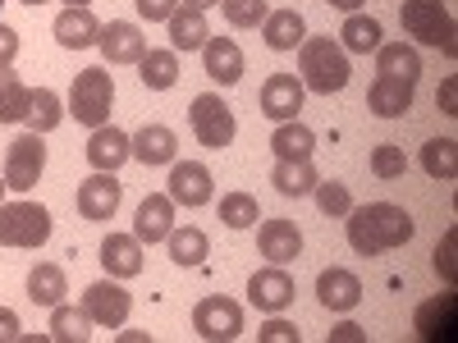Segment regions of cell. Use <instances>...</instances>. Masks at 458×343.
<instances>
[{"instance_id": "ab89813d", "label": "cell", "mask_w": 458, "mask_h": 343, "mask_svg": "<svg viewBox=\"0 0 458 343\" xmlns=\"http://www.w3.org/2000/svg\"><path fill=\"white\" fill-rule=\"evenodd\" d=\"M220 10H225L229 28H261V19L271 14L266 0H220Z\"/></svg>"}, {"instance_id": "db71d44e", "label": "cell", "mask_w": 458, "mask_h": 343, "mask_svg": "<svg viewBox=\"0 0 458 343\" xmlns=\"http://www.w3.org/2000/svg\"><path fill=\"white\" fill-rule=\"evenodd\" d=\"M0 193H5V174H0Z\"/></svg>"}, {"instance_id": "52a82bcc", "label": "cell", "mask_w": 458, "mask_h": 343, "mask_svg": "<svg viewBox=\"0 0 458 343\" xmlns=\"http://www.w3.org/2000/svg\"><path fill=\"white\" fill-rule=\"evenodd\" d=\"M47 170V142L42 133H19L5 151V188H14V193H28V188H37V179H42Z\"/></svg>"}, {"instance_id": "9a60e30c", "label": "cell", "mask_w": 458, "mask_h": 343, "mask_svg": "<svg viewBox=\"0 0 458 343\" xmlns=\"http://www.w3.org/2000/svg\"><path fill=\"white\" fill-rule=\"evenodd\" d=\"M298 110H302V83L293 73H271L261 83V114L284 124V120H298Z\"/></svg>"}, {"instance_id": "e0dca14e", "label": "cell", "mask_w": 458, "mask_h": 343, "mask_svg": "<svg viewBox=\"0 0 458 343\" xmlns=\"http://www.w3.org/2000/svg\"><path fill=\"white\" fill-rule=\"evenodd\" d=\"M257 247H261V256L271 265H289V261L302 256V234H298L293 220H261Z\"/></svg>"}, {"instance_id": "bcb514c9", "label": "cell", "mask_w": 458, "mask_h": 343, "mask_svg": "<svg viewBox=\"0 0 458 343\" xmlns=\"http://www.w3.org/2000/svg\"><path fill=\"white\" fill-rule=\"evenodd\" d=\"M436 105H440L445 114H458V83H454V79H445V83H440V92H436Z\"/></svg>"}, {"instance_id": "484cf974", "label": "cell", "mask_w": 458, "mask_h": 343, "mask_svg": "<svg viewBox=\"0 0 458 343\" xmlns=\"http://www.w3.org/2000/svg\"><path fill=\"white\" fill-rule=\"evenodd\" d=\"M376 73L417 83L422 79V55H417V46H408V42H380L376 46Z\"/></svg>"}, {"instance_id": "74e56055", "label": "cell", "mask_w": 458, "mask_h": 343, "mask_svg": "<svg viewBox=\"0 0 458 343\" xmlns=\"http://www.w3.org/2000/svg\"><path fill=\"white\" fill-rule=\"evenodd\" d=\"M220 220H225L229 229H252V224L261 220V206H257L252 193H225V197H220Z\"/></svg>"}, {"instance_id": "2e32d148", "label": "cell", "mask_w": 458, "mask_h": 343, "mask_svg": "<svg viewBox=\"0 0 458 343\" xmlns=\"http://www.w3.org/2000/svg\"><path fill=\"white\" fill-rule=\"evenodd\" d=\"M458 297L454 293H440V297H431V302H422L417 307V339H427V343H449L454 334H458Z\"/></svg>"}, {"instance_id": "3957f363", "label": "cell", "mask_w": 458, "mask_h": 343, "mask_svg": "<svg viewBox=\"0 0 458 343\" xmlns=\"http://www.w3.org/2000/svg\"><path fill=\"white\" fill-rule=\"evenodd\" d=\"M110 105H114V79L110 69L92 64V69H79L73 73V88H69V114L88 129H101L110 124Z\"/></svg>"}, {"instance_id": "836d02e7", "label": "cell", "mask_w": 458, "mask_h": 343, "mask_svg": "<svg viewBox=\"0 0 458 343\" xmlns=\"http://www.w3.org/2000/svg\"><path fill=\"white\" fill-rule=\"evenodd\" d=\"M170 261L174 265H202L207 256H211V243H207V234L198 224H183V229H170Z\"/></svg>"}, {"instance_id": "7bdbcfd3", "label": "cell", "mask_w": 458, "mask_h": 343, "mask_svg": "<svg viewBox=\"0 0 458 343\" xmlns=\"http://www.w3.org/2000/svg\"><path fill=\"white\" fill-rule=\"evenodd\" d=\"M138 5V14L147 19V23H165L174 10H179V0H133Z\"/></svg>"}, {"instance_id": "60d3db41", "label": "cell", "mask_w": 458, "mask_h": 343, "mask_svg": "<svg viewBox=\"0 0 458 343\" xmlns=\"http://www.w3.org/2000/svg\"><path fill=\"white\" fill-rule=\"evenodd\" d=\"M312 193H317V206H321V215H335V220H339V215H349V211H353L349 188H344V183H335V179H330V183H321V179H317V188H312Z\"/></svg>"}, {"instance_id": "816d5d0a", "label": "cell", "mask_w": 458, "mask_h": 343, "mask_svg": "<svg viewBox=\"0 0 458 343\" xmlns=\"http://www.w3.org/2000/svg\"><path fill=\"white\" fill-rule=\"evenodd\" d=\"M69 5H92V0H64V10H69Z\"/></svg>"}, {"instance_id": "ffe728a7", "label": "cell", "mask_w": 458, "mask_h": 343, "mask_svg": "<svg viewBox=\"0 0 458 343\" xmlns=\"http://www.w3.org/2000/svg\"><path fill=\"white\" fill-rule=\"evenodd\" d=\"M129 156H133V142H129V133H120L114 124L92 129V138H88V165H92V170L114 174V170H120Z\"/></svg>"}, {"instance_id": "9c48e42d", "label": "cell", "mask_w": 458, "mask_h": 343, "mask_svg": "<svg viewBox=\"0 0 458 343\" xmlns=\"http://www.w3.org/2000/svg\"><path fill=\"white\" fill-rule=\"evenodd\" d=\"M83 307H88L92 325L120 330V325L129 321V312H133V293H129L120 280H97V284L83 289Z\"/></svg>"}, {"instance_id": "b9f144b4", "label": "cell", "mask_w": 458, "mask_h": 343, "mask_svg": "<svg viewBox=\"0 0 458 343\" xmlns=\"http://www.w3.org/2000/svg\"><path fill=\"white\" fill-rule=\"evenodd\" d=\"M257 339H261V343H298V325H293V321H280V312H276L271 321L257 330Z\"/></svg>"}, {"instance_id": "f6af8a7d", "label": "cell", "mask_w": 458, "mask_h": 343, "mask_svg": "<svg viewBox=\"0 0 458 343\" xmlns=\"http://www.w3.org/2000/svg\"><path fill=\"white\" fill-rule=\"evenodd\" d=\"M14 60H19V32L0 23V69H14Z\"/></svg>"}, {"instance_id": "8d00e7d4", "label": "cell", "mask_w": 458, "mask_h": 343, "mask_svg": "<svg viewBox=\"0 0 458 343\" xmlns=\"http://www.w3.org/2000/svg\"><path fill=\"white\" fill-rule=\"evenodd\" d=\"M422 170L431 179H440V183H454V174H458V142L454 138H431L422 146Z\"/></svg>"}, {"instance_id": "5b68a950", "label": "cell", "mask_w": 458, "mask_h": 343, "mask_svg": "<svg viewBox=\"0 0 458 343\" xmlns=\"http://www.w3.org/2000/svg\"><path fill=\"white\" fill-rule=\"evenodd\" d=\"M51 238V211L37 202L0 206V247H42Z\"/></svg>"}, {"instance_id": "d6a6232c", "label": "cell", "mask_w": 458, "mask_h": 343, "mask_svg": "<svg viewBox=\"0 0 458 343\" xmlns=\"http://www.w3.org/2000/svg\"><path fill=\"white\" fill-rule=\"evenodd\" d=\"M28 105H32V88L14 69H0V124H23Z\"/></svg>"}, {"instance_id": "8fae6325", "label": "cell", "mask_w": 458, "mask_h": 343, "mask_svg": "<svg viewBox=\"0 0 458 343\" xmlns=\"http://www.w3.org/2000/svg\"><path fill=\"white\" fill-rule=\"evenodd\" d=\"M120 197H124L120 179L106 174V170H97L92 179H83V183H79V193H73V202H79V215L92 220V224L114 220V211H120Z\"/></svg>"}, {"instance_id": "7402d4cb", "label": "cell", "mask_w": 458, "mask_h": 343, "mask_svg": "<svg viewBox=\"0 0 458 343\" xmlns=\"http://www.w3.org/2000/svg\"><path fill=\"white\" fill-rule=\"evenodd\" d=\"M97 37H101V19L88 5H69L55 19V42L64 51H88V46H97Z\"/></svg>"}, {"instance_id": "603a6c76", "label": "cell", "mask_w": 458, "mask_h": 343, "mask_svg": "<svg viewBox=\"0 0 458 343\" xmlns=\"http://www.w3.org/2000/svg\"><path fill=\"white\" fill-rule=\"evenodd\" d=\"M142 243L133 238V234H106V243H101V265H106V275L110 280H133V275H142Z\"/></svg>"}, {"instance_id": "f1b7e54d", "label": "cell", "mask_w": 458, "mask_h": 343, "mask_svg": "<svg viewBox=\"0 0 458 343\" xmlns=\"http://www.w3.org/2000/svg\"><path fill=\"white\" fill-rule=\"evenodd\" d=\"M69 293V280L55 261H37L32 275H28V297L37 302V307H55V302H64Z\"/></svg>"}, {"instance_id": "d4e9b609", "label": "cell", "mask_w": 458, "mask_h": 343, "mask_svg": "<svg viewBox=\"0 0 458 343\" xmlns=\"http://www.w3.org/2000/svg\"><path fill=\"white\" fill-rule=\"evenodd\" d=\"M165 28H170V51H202L207 46V37H211V28H207V14L202 10H188V5H179L170 19H165Z\"/></svg>"}, {"instance_id": "d6986e66", "label": "cell", "mask_w": 458, "mask_h": 343, "mask_svg": "<svg viewBox=\"0 0 458 343\" xmlns=\"http://www.w3.org/2000/svg\"><path fill=\"white\" fill-rule=\"evenodd\" d=\"M317 297L330 312H353L362 302V280L353 271H344V265H330V271L317 275Z\"/></svg>"}, {"instance_id": "e575fe53", "label": "cell", "mask_w": 458, "mask_h": 343, "mask_svg": "<svg viewBox=\"0 0 458 343\" xmlns=\"http://www.w3.org/2000/svg\"><path fill=\"white\" fill-rule=\"evenodd\" d=\"M339 46L349 51V55L376 51L380 46V23L371 14H349V19H344V28H339Z\"/></svg>"}, {"instance_id": "681fc988", "label": "cell", "mask_w": 458, "mask_h": 343, "mask_svg": "<svg viewBox=\"0 0 458 343\" xmlns=\"http://www.w3.org/2000/svg\"><path fill=\"white\" fill-rule=\"evenodd\" d=\"M179 5H188V10H202V14H207L211 5H220V0H179Z\"/></svg>"}, {"instance_id": "277c9868", "label": "cell", "mask_w": 458, "mask_h": 343, "mask_svg": "<svg viewBox=\"0 0 458 343\" xmlns=\"http://www.w3.org/2000/svg\"><path fill=\"white\" fill-rule=\"evenodd\" d=\"M399 23H403V32L412 37V42L440 46L445 55H458V42H454V14L445 10V0H403Z\"/></svg>"}, {"instance_id": "c3c4849f", "label": "cell", "mask_w": 458, "mask_h": 343, "mask_svg": "<svg viewBox=\"0 0 458 343\" xmlns=\"http://www.w3.org/2000/svg\"><path fill=\"white\" fill-rule=\"evenodd\" d=\"M19 330H23V325H19V316H14L10 307H0V343H14V339H19Z\"/></svg>"}, {"instance_id": "7c38bea8", "label": "cell", "mask_w": 458, "mask_h": 343, "mask_svg": "<svg viewBox=\"0 0 458 343\" xmlns=\"http://www.w3.org/2000/svg\"><path fill=\"white\" fill-rule=\"evenodd\" d=\"M170 202L174 206H188V211H198L211 202V170L202 161H170Z\"/></svg>"}, {"instance_id": "1f68e13d", "label": "cell", "mask_w": 458, "mask_h": 343, "mask_svg": "<svg viewBox=\"0 0 458 343\" xmlns=\"http://www.w3.org/2000/svg\"><path fill=\"white\" fill-rule=\"evenodd\" d=\"M271 183H276V193H284V197H308L312 188H317V165H312V156H308V161H276Z\"/></svg>"}, {"instance_id": "ba28073f", "label": "cell", "mask_w": 458, "mask_h": 343, "mask_svg": "<svg viewBox=\"0 0 458 343\" xmlns=\"http://www.w3.org/2000/svg\"><path fill=\"white\" fill-rule=\"evenodd\" d=\"M193 330L207 339V343H229V339H239L243 334V307L234 297H202L198 307H193Z\"/></svg>"}, {"instance_id": "f907efd6", "label": "cell", "mask_w": 458, "mask_h": 343, "mask_svg": "<svg viewBox=\"0 0 458 343\" xmlns=\"http://www.w3.org/2000/svg\"><path fill=\"white\" fill-rule=\"evenodd\" d=\"M330 5H335V10H344V14H358L362 0H330Z\"/></svg>"}, {"instance_id": "f546056e", "label": "cell", "mask_w": 458, "mask_h": 343, "mask_svg": "<svg viewBox=\"0 0 458 343\" xmlns=\"http://www.w3.org/2000/svg\"><path fill=\"white\" fill-rule=\"evenodd\" d=\"M138 79L147 92H170L179 83V51H147L138 60Z\"/></svg>"}, {"instance_id": "f35d334b", "label": "cell", "mask_w": 458, "mask_h": 343, "mask_svg": "<svg viewBox=\"0 0 458 343\" xmlns=\"http://www.w3.org/2000/svg\"><path fill=\"white\" fill-rule=\"evenodd\" d=\"M403 170H408V156H403V146H394V142H380L376 151H371V174L376 179H403Z\"/></svg>"}, {"instance_id": "4fadbf2b", "label": "cell", "mask_w": 458, "mask_h": 343, "mask_svg": "<svg viewBox=\"0 0 458 343\" xmlns=\"http://www.w3.org/2000/svg\"><path fill=\"white\" fill-rule=\"evenodd\" d=\"M97 46H101V55H106L110 64H138V60L147 55V37H142V28L129 23V19H110V23H101Z\"/></svg>"}, {"instance_id": "44dd1931", "label": "cell", "mask_w": 458, "mask_h": 343, "mask_svg": "<svg viewBox=\"0 0 458 343\" xmlns=\"http://www.w3.org/2000/svg\"><path fill=\"white\" fill-rule=\"evenodd\" d=\"M412 92H417V83H403V79H386V73H376V83L367 88V110L380 114V120H399V114L412 110Z\"/></svg>"}, {"instance_id": "cb8c5ba5", "label": "cell", "mask_w": 458, "mask_h": 343, "mask_svg": "<svg viewBox=\"0 0 458 343\" xmlns=\"http://www.w3.org/2000/svg\"><path fill=\"white\" fill-rule=\"evenodd\" d=\"M129 142H133V161H142V165H170V161H179V138L165 124H142Z\"/></svg>"}, {"instance_id": "30bf717a", "label": "cell", "mask_w": 458, "mask_h": 343, "mask_svg": "<svg viewBox=\"0 0 458 343\" xmlns=\"http://www.w3.org/2000/svg\"><path fill=\"white\" fill-rule=\"evenodd\" d=\"M248 297H252V307H257V312L276 316V312L293 307L298 284H293V275L284 271V265H266V271H257V275L248 280Z\"/></svg>"}, {"instance_id": "ac0fdd59", "label": "cell", "mask_w": 458, "mask_h": 343, "mask_svg": "<svg viewBox=\"0 0 458 343\" xmlns=\"http://www.w3.org/2000/svg\"><path fill=\"white\" fill-rule=\"evenodd\" d=\"M202 64H207V79H216L220 88H234L243 79V51L234 37H207Z\"/></svg>"}, {"instance_id": "83f0119b", "label": "cell", "mask_w": 458, "mask_h": 343, "mask_svg": "<svg viewBox=\"0 0 458 343\" xmlns=\"http://www.w3.org/2000/svg\"><path fill=\"white\" fill-rule=\"evenodd\" d=\"M271 151H276V161H308L317 151V133L308 124H298V120H284L271 133Z\"/></svg>"}, {"instance_id": "ee69618b", "label": "cell", "mask_w": 458, "mask_h": 343, "mask_svg": "<svg viewBox=\"0 0 458 343\" xmlns=\"http://www.w3.org/2000/svg\"><path fill=\"white\" fill-rule=\"evenodd\" d=\"M436 271H440V280L445 284H454V229L440 238V247H436Z\"/></svg>"}, {"instance_id": "5bb4252c", "label": "cell", "mask_w": 458, "mask_h": 343, "mask_svg": "<svg viewBox=\"0 0 458 343\" xmlns=\"http://www.w3.org/2000/svg\"><path fill=\"white\" fill-rule=\"evenodd\" d=\"M170 229H174V202H170V193H147L138 202V215H133V238L151 247V243H165Z\"/></svg>"}, {"instance_id": "d590c367", "label": "cell", "mask_w": 458, "mask_h": 343, "mask_svg": "<svg viewBox=\"0 0 458 343\" xmlns=\"http://www.w3.org/2000/svg\"><path fill=\"white\" fill-rule=\"evenodd\" d=\"M64 120V110H60V96L51 92V88H32V105H28V114H23V124H28V133H51L55 124Z\"/></svg>"}, {"instance_id": "8992f818", "label": "cell", "mask_w": 458, "mask_h": 343, "mask_svg": "<svg viewBox=\"0 0 458 343\" xmlns=\"http://www.w3.org/2000/svg\"><path fill=\"white\" fill-rule=\"evenodd\" d=\"M188 124H193V138L207 151H220V146L234 142V110H229L216 92L193 96V105H188Z\"/></svg>"}, {"instance_id": "7a4b0ae2", "label": "cell", "mask_w": 458, "mask_h": 343, "mask_svg": "<svg viewBox=\"0 0 458 343\" xmlns=\"http://www.w3.org/2000/svg\"><path fill=\"white\" fill-rule=\"evenodd\" d=\"M349 51H344L335 37H302L298 42V83L302 92H317V96H330V92H344L349 88Z\"/></svg>"}, {"instance_id": "4dcf8cb0", "label": "cell", "mask_w": 458, "mask_h": 343, "mask_svg": "<svg viewBox=\"0 0 458 343\" xmlns=\"http://www.w3.org/2000/svg\"><path fill=\"white\" fill-rule=\"evenodd\" d=\"M51 339L55 343H88L92 339V316L88 307H69V302H55L51 307Z\"/></svg>"}, {"instance_id": "4316f807", "label": "cell", "mask_w": 458, "mask_h": 343, "mask_svg": "<svg viewBox=\"0 0 458 343\" xmlns=\"http://www.w3.org/2000/svg\"><path fill=\"white\" fill-rule=\"evenodd\" d=\"M261 37H266L271 51H293L302 37H308V23H302L298 10H271L261 19Z\"/></svg>"}, {"instance_id": "f5cc1de1", "label": "cell", "mask_w": 458, "mask_h": 343, "mask_svg": "<svg viewBox=\"0 0 458 343\" xmlns=\"http://www.w3.org/2000/svg\"><path fill=\"white\" fill-rule=\"evenodd\" d=\"M19 5H47V0H19Z\"/></svg>"}, {"instance_id": "6da1fadb", "label": "cell", "mask_w": 458, "mask_h": 343, "mask_svg": "<svg viewBox=\"0 0 458 343\" xmlns=\"http://www.w3.org/2000/svg\"><path fill=\"white\" fill-rule=\"evenodd\" d=\"M412 215L394 202H367L349 211V247L358 256H380L390 247H403L412 238Z\"/></svg>"}, {"instance_id": "7dc6e473", "label": "cell", "mask_w": 458, "mask_h": 343, "mask_svg": "<svg viewBox=\"0 0 458 343\" xmlns=\"http://www.w3.org/2000/svg\"><path fill=\"white\" fill-rule=\"evenodd\" d=\"M367 334H362V325H353V321H344V325H335L330 330V343H362Z\"/></svg>"}]
</instances>
